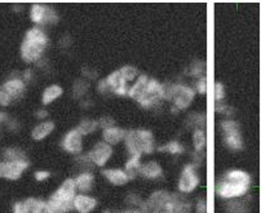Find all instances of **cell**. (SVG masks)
<instances>
[{"instance_id": "7", "label": "cell", "mask_w": 261, "mask_h": 213, "mask_svg": "<svg viewBox=\"0 0 261 213\" xmlns=\"http://www.w3.org/2000/svg\"><path fill=\"white\" fill-rule=\"evenodd\" d=\"M195 96V92L185 86H170L164 87L163 98L171 100L175 103L178 110H184L192 103L193 98Z\"/></svg>"}, {"instance_id": "28", "label": "cell", "mask_w": 261, "mask_h": 213, "mask_svg": "<svg viewBox=\"0 0 261 213\" xmlns=\"http://www.w3.org/2000/svg\"><path fill=\"white\" fill-rule=\"evenodd\" d=\"M98 127V122H96V120H91V119H84L82 120L81 124L78 125V128L76 129L81 132V135H89V133L95 132L96 129H97Z\"/></svg>"}, {"instance_id": "30", "label": "cell", "mask_w": 261, "mask_h": 213, "mask_svg": "<svg viewBox=\"0 0 261 213\" xmlns=\"http://www.w3.org/2000/svg\"><path fill=\"white\" fill-rule=\"evenodd\" d=\"M159 151L171 152V154H182L184 147L177 141H171L170 144L163 145V146L159 147Z\"/></svg>"}, {"instance_id": "18", "label": "cell", "mask_w": 261, "mask_h": 213, "mask_svg": "<svg viewBox=\"0 0 261 213\" xmlns=\"http://www.w3.org/2000/svg\"><path fill=\"white\" fill-rule=\"evenodd\" d=\"M125 130L122 129V128H118V127H111L108 128V129H103V140L108 145H117L119 144L122 140H124L125 137Z\"/></svg>"}, {"instance_id": "35", "label": "cell", "mask_w": 261, "mask_h": 213, "mask_svg": "<svg viewBox=\"0 0 261 213\" xmlns=\"http://www.w3.org/2000/svg\"><path fill=\"white\" fill-rule=\"evenodd\" d=\"M12 102L8 94L3 91V88L0 87V106H8Z\"/></svg>"}, {"instance_id": "41", "label": "cell", "mask_w": 261, "mask_h": 213, "mask_svg": "<svg viewBox=\"0 0 261 213\" xmlns=\"http://www.w3.org/2000/svg\"><path fill=\"white\" fill-rule=\"evenodd\" d=\"M216 111H219V113H225V114L233 113L230 108H228V106H224V105H219V106L216 105Z\"/></svg>"}, {"instance_id": "1", "label": "cell", "mask_w": 261, "mask_h": 213, "mask_svg": "<svg viewBox=\"0 0 261 213\" xmlns=\"http://www.w3.org/2000/svg\"><path fill=\"white\" fill-rule=\"evenodd\" d=\"M164 86L146 75H139L136 83L129 88L130 98L136 100L144 108H151L163 100Z\"/></svg>"}, {"instance_id": "14", "label": "cell", "mask_w": 261, "mask_h": 213, "mask_svg": "<svg viewBox=\"0 0 261 213\" xmlns=\"http://www.w3.org/2000/svg\"><path fill=\"white\" fill-rule=\"evenodd\" d=\"M62 147L70 154H79L83 149V136L78 129H72L66 133L62 140Z\"/></svg>"}, {"instance_id": "15", "label": "cell", "mask_w": 261, "mask_h": 213, "mask_svg": "<svg viewBox=\"0 0 261 213\" xmlns=\"http://www.w3.org/2000/svg\"><path fill=\"white\" fill-rule=\"evenodd\" d=\"M106 83H108L109 89L117 94H127L129 92V87L127 86L128 82L125 81L124 76L122 75L120 70L111 72L108 77H105Z\"/></svg>"}, {"instance_id": "39", "label": "cell", "mask_w": 261, "mask_h": 213, "mask_svg": "<svg viewBox=\"0 0 261 213\" xmlns=\"http://www.w3.org/2000/svg\"><path fill=\"white\" fill-rule=\"evenodd\" d=\"M197 213H207V203L206 200L200 199L197 203Z\"/></svg>"}, {"instance_id": "13", "label": "cell", "mask_w": 261, "mask_h": 213, "mask_svg": "<svg viewBox=\"0 0 261 213\" xmlns=\"http://www.w3.org/2000/svg\"><path fill=\"white\" fill-rule=\"evenodd\" d=\"M199 183V178H198L195 169L193 166H186L184 168L182 173H181L180 182H178V189L182 193H190L194 190Z\"/></svg>"}, {"instance_id": "37", "label": "cell", "mask_w": 261, "mask_h": 213, "mask_svg": "<svg viewBox=\"0 0 261 213\" xmlns=\"http://www.w3.org/2000/svg\"><path fill=\"white\" fill-rule=\"evenodd\" d=\"M197 88H198V91L200 92V93H206V91H207V79H206V76H202L199 81H198Z\"/></svg>"}, {"instance_id": "2", "label": "cell", "mask_w": 261, "mask_h": 213, "mask_svg": "<svg viewBox=\"0 0 261 213\" xmlns=\"http://www.w3.org/2000/svg\"><path fill=\"white\" fill-rule=\"evenodd\" d=\"M250 185L251 177L247 172L241 171V169H233L222 176L219 186H217V194L221 198H226V199L243 197L250 189Z\"/></svg>"}, {"instance_id": "27", "label": "cell", "mask_w": 261, "mask_h": 213, "mask_svg": "<svg viewBox=\"0 0 261 213\" xmlns=\"http://www.w3.org/2000/svg\"><path fill=\"white\" fill-rule=\"evenodd\" d=\"M228 213H248V207L243 200H230L226 204Z\"/></svg>"}, {"instance_id": "25", "label": "cell", "mask_w": 261, "mask_h": 213, "mask_svg": "<svg viewBox=\"0 0 261 213\" xmlns=\"http://www.w3.org/2000/svg\"><path fill=\"white\" fill-rule=\"evenodd\" d=\"M141 163H140V156H130L129 161L125 164V174H127L128 180H134L137 174L140 173Z\"/></svg>"}, {"instance_id": "34", "label": "cell", "mask_w": 261, "mask_h": 213, "mask_svg": "<svg viewBox=\"0 0 261 213\" xmlns=\"http://www.w3.org/2000/svg\"><path fill=\"white\" fill-rule=\"evenodd\" d=\"M98 127L103 128V129L114 127V119L110 118V116H103V118H101L100 119V122H98Z\"/></svg>"}, {"instance_id": "42", "label": "cell", "mask_w": 261, "mask_h": 213, "mask_svg": "<svg viewBox=\"0 0 261 213\" xmlns=\"http://www.w3.org/2000/svg\"><path fill=\"white\" fill-rule=\"evenodd\" d=\"M47 116H48L47 110H38V113H36V118H38V119H45Z\"/></svg>"}, {"instance_id": "45", "label": "cell", "mask_w": 261, "mask_h": 213, "mask_svg": "<svg viewBox=\"0 0 261 213\" xmlns=\"http://www.w3.org/2000/svg\"><path fill=\"white\" fill-rule=\"evenodd\" d=\"M103 213H117V212H110V210H106V212H103Z\"/></svg>"}, {"instance_id": "4", "label": "cell", "mask_w": 261, "mask_h": 213, "mask_svg": "<svg viewBox=\"0 0 261 213\" xmlns=\"http://www.w3.org/2000/svg\"><path fill=\"white\" fill-rule=\"evenodd\" d=\"M75 181L72 178H67L57 190L53 193L52 197L49 198L45 204H47L49 213H67L71 210L72 202L75 198Z\"/></svg>"}, {"instance_id": "38", "label": "cell", "mask_w": 261, "mask_h": 213, "mask_svg": "<svg viewBox=\"0 0 261 213\" xmlns=\"http://www.w3.org/2000/svg\"><path fill=\"white\" fill-rule=\"evenodd\" d=\"M50 176V173L48 171H38L35 173V178L38 181H44V180H47L48 177H49Z\"/></svg>"}, {"instance_id": "17", "label": "cell", "mask_w": 261, "mask_h": 213, "mask_svg": "<svg viewBox=\"0 0 261 213\" xmlns=\"http://www.w3.org/2000/svg\"><path fill=\"white\" fill-rule=\"evenodd\" d=\"M96 205H97V202H96L95 198L84 195V194L75 195L74 202H72V207L79 213H91L92 210L95 209Z\"/></svg>"}, {"instance_id": "36", "label": "cell", "mask_w": 261, "mask_h": 213, "mask_svg": "<svg viewBox=\"0 0 261 213\" xmlns=\"http://www.w3.org/2000/svg\"><path fill=\"white\" fill-rule=\"evenodd\" d=\"M127 203L128 204H132V205H137V207L141 208L142 205V200L140 199V197H137V195H135V194H130L129 197L127 198Z\"/></svg>"}, {"instance_id": "5", "label": "cell", "mask_w": 261, "mask_h": 213, "mask_svg": "<svg viewBox=\"0 0 261 213\" xmlns=\"http://www.w3.org/2000/svg\"><path fill=\"white\" fill-rule=\"evenodd\" d=\"M125 146L130 156H141L154 151V136L150 130L134 129L125 133Z\"/></svg>"}, {"instance_id": "12", "label": "cell", "mask_w": 261, "mask_h": 213, "mask_svg": "<svg viewBox=\"0 0 261 213\" xmlns=\"http://www.w3.org/2000/svg\"><path fill=\"white\" fill-rule=\"evenodd\" d=\"M13 213H49V210L44 202L29 198L23 202H17L13 207Z\"/></svg>"}, {"instance_id": "31", "label": "cell", "mask_w": 261, "mask_h": 213, "mask_svg": "<svg viewBox=\"0 0 261 213\" xmlns=\"http://www.w3.org/2000/svg\"><path fill=\"white\" fill-rule=\"evenodd\" d=\"M119 70L127 82L135 81V77L139 76V71H137L136 67H134V66H123L122 69H119Z\"/></svg>"}, {"instance_id": "11", "label": "cell", "mask_w": 261, "mask_h": 213, "mask_svg": "<svg viewBox=\"0 0 261 213\" xmlns=\"http://www.w3.org/2000/svg\"><path fill=\"white\" fill-rule=\"evenodd\" d=\"M111 155H113L111 146L102 141L95 145V147L89 151L88 158L93 164H96L98 167H102L108 163L109 159L111 158Z\"/></svg>"}, {"instance_id": "29", "label": "cell", "mask_w": 261, "mask_h": 213, "mask_svg": "<svg viewBox=\"0 0 261 213\" xmlns=\"http://www.w3.org/2000/svg\"><path fill=\"white\" fill-rule=\"evenodd\" d=\"M193 142H194V147L197 151H202L204 147H206L207 139L206 135L202 129H195L194 135H193Z\"/></svg>"}, {"instance_id": "43", "label": "cell", "mask_w": 261, "mask_h": 213, "mask_svg": "<svg viewBox=\"0 0 261 213\" xmlns=\"http://www.w3.org/2000/svg\"><path fill=\"white\" fill-rule=\"evenodd\" d=\"M125 213H141V212H140V210H137V209H130V210H127Z\"/></svg>"}, {"instance_id": "10", "label": "cell", "mask_w": 261, "mask_h": 213, "mask_svg": "<svg viewBox=\"0 0 261 213\" xmlns=\"http://www.w3.org/2000/svg\"><path fill=\"white\" fill-rule=\"evenodd\" d=\"M29 168L28 161L18 162H0V177L7 180H18L22 176L23 172Z\"/></svg>"}, {"instance_id": "21", "label": "cell", "mask_w": 261, "mask_h": 213, "mask_svg": "<svg viewBox=\"0 0 261 213\" xmlns=\"http://www.w3.org/2000/svg\"><path fill=\"white\" fill-rule=\"evenodd\" d=\"M74 181H75L76 190L82 191V193H88L92 186H93L95 177H93V174L91 172H84V173L79 174Z\"/></svg>"}, {"instance_id": "24", "label": "cell", "mask_w": 261, "mask_h": 213, "mask_svg": "<svg viewBox=\"0 0 261 213\" xmlns=\"http://www.w3.org/2000/svg\"><path fill=\"white\" fill-rule=\"evenodd\" d=\"M140 174L146 178H156L162 174V168L155 162H149L140 168Z\"/></svg>"}, {"instance_id": "23", "label": "cell", "mask_w": 261, "mask_h": 213, "mask_svg": "<svg viewBox=\"0 0 261 213\" xmlns=\"http://www.w3.org/2000/svg\"><path fill=\"white\" fill-rule=\"evenodd\" d=\"M171 199H172L173 213H190L192 205H190L189 200H186L185 198L177 195V194L171 195Z\"/></svg>"}, {"instance_id": "16", "label": "cell", "mask_w": 261, "mask_h": 213, "mask_svg": "<svg viewBox=\"0 0 261 213\" xmlns=\"http://www.w3.org/2000/svg\"><path fill=\"white\" fill-rule=\"evenodd\" d=\"M2 88L8 94L9 98L13 101L17 100V98H20L23 94V92H25V83H23V81L20 79V77H12V79H8L2 86Z\"/></svg>"}, {"instance_id": "40", "label": "cell", "mask_w": 261, "mask_h": 213, "mask_svg": "<svg viewBox=\"0 0 261 213\" xmlns=\"http://www.w3.org/2000/svg\"><path fill=\"white\" fill-rule=\"evenodd\" d=\"M109 91H110V89H109V86L108 83H106L105 79L100 81V83H98V92H100V93H108Z\"/></svg>"}, {"instance_id": "9", "label": "cell", "mask_w": 261, "mask_h": 213, "mask_svg": "<svg viewBox=\"0 0 261 213\" xmlns=\"http://www.w3.org/2000/svg\"><path fill=\"white\" fill-rule=\"evenodd\" d=\"M31 21L36 25H45V23H56L59 21L55 9L44 4H34L30 11Z\"/></svg>"}, {"instance_id": "8", "label": "cell", "mask_w": 261, "mask_h": 213, "mask_svg": "<svg viewBox=\"0 0 261 213\" xmlns=\"http://www.w3.org/2000/svg\"><path fill=\"white\" fill-rule=\"evenodd\" d=\"M224 132V141L229 149L238 151L242 149V137L239 132L238 123L234 120H224L221 124Z\"/></svg>"}, {"instance_id": "6", "label": "cell", "mask_w": 261, "mask_h": 213, "mask_svg": "<svg viewBox=\"0 0 261 213\" xmlns=\"http://www.w3.org/2000/svg\"><path fill=\"white\" fill-rule=\"evenodd\" d=\"M141 213H173L172 199L167 191H156L149 198L147 202L142 203L140 208Z\"/></svg>"}, {"instance_id": "44", "label": "cell", "mask_w": 261, "mask_h": 213, "mask_svg": "<svg viewBox=\"0 0 261 213\" xmlns=\"http://www.w3.org/2000/svg\"><path fill=\"white\" fill-rule=\"evenodd\" d=\"M4 118H6V115H4L3 113H0V123L3 122V120H4Z\"/></svg>"}, {"instance_id": "19", "label": "cell", "mask_w": 261, "mask_h": 213, "mask_svg": "<svg viewBox=\"0 0 261 213\" xmlns=\"http://www.w3.org/2000/svg\"><path fill=\"white\" fill-rule=\"evenodd\" d=\"M102 174L113 185H125L129 181L123 169H105V171H102Z\"/></svg>"}, {"instance_id": "26", "label": "cell", "mask_w": 261, "mask_h": 213, "mask_svg": "<svg viewBox=\"0 0 261 213\" xmlns=\"http://www.w3.org/2000/svg\"><path fill=\"white\" fill-rule=\"evenodd\" d=\"M4 159L8 162H18V161H28L26 159L25 152L21 149H17V147H11V149H7L4 151Z\"/></svg>"}, {"instance_id": "3", "label": "cell", "mask_w": 261, "mask_h": 213, "mask_svg": "<svg viewBox=\"0 0 261 213\" xmlns=\"http://www.w3.org/2000/svg\"><path fill=\"white\" fill-rule=\"evenodd\" d=\"M48 44V38L40 28H31L21 44V57L25 62H36L42 57Z\"/></svg>"}, {"instance_id": "20", "label": "cell", "mask_w": 261, "mask_h": 213, "mask_svg": "<svg viewBox=\"0 0 261 213\" xmlns=\"http://www.w3.org/2000/svg\"><path fill=\"white\" fill-rule=\"evenodd\" d=\"M53 128H55V123L47 120V122H42L40 124L36 125L35 128L31 132V137H33L35 141H40V140L45 139L49 133H52Z\"/></svg>"}, {"instance_id": "22", "label": "cell", "mask_w": 261, "mask_h": 213, "mask_svg": "<svg viewBox=\"0 0 261 213\" xmlns=\"http://www.w3.org/2000/svg\"><path fill=\"white\" fill-rule=\"evenodd\" d=\"M62 94V88L57 84H52V86L47 87L43 92V96H42V102L44 105H49L52 103L53 101H56L59 98L60 96Z\"/></svg>"}, {"instance_id": "33", "label": "cell", "mask_w": 261, "mask_h": 213, "mask_svg": "<svg viewBox=\"0 0 261 213\" xmlns=\"http://www.w3.org/2000/svg\"><path fill=\"white\" fill-rule=\"evenodd\" d=\"M225 97V89H224V86L221 83L215 84V100L221 101L222 98Z\"/></svg>"}, {"instance_id": "32", "label": "cell", "mask_w": 261, "mask_h": 213, "mask_svg": "<svg viewBox=\"0 0 261 213\" xmlns=\"http://www.w3.org/2000/svg\"><path fill=\"white\" fill-rule=\"evenodd\" d=\"M87 88H88V84H87L86 82L78 81L75 83V86H74V96L75 97L83 96V94L87 92Z\"/></svg>"}]
</instances>
